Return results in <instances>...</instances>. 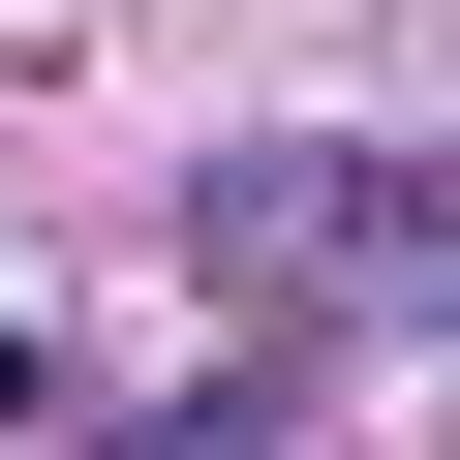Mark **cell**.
I'll return each instance as SVG.
<instances>
[{
	"label": "cell",
	"instance_id": "cell-1",
	"mask_svg": "<svg viewBox=\"0 0 460 460\" xmlns=\"http://www.w3.org/2000/svg\"><path fill=\"white\" fill-rule=\"evenodd\" d=\"M184 246L277 307H460V154H215Z\"/></svg>",
	"mask_w": 460,
	"mask_h": 460
},
{
	"label": "cell",
	"instance_id": "cell-2",
	"mask_svg": "<svg viewBox=\"0 0 460 460\" xmlns=\"http://www.w3.org/2000/svg\"><path fill=\"white\" fill-rule=\"evenodd\" d=\"M93 460H246V399H184V429H93Z\"/></svg>",
	"mask_w": 460,
	"mask_h": 460
}]
</instances>
